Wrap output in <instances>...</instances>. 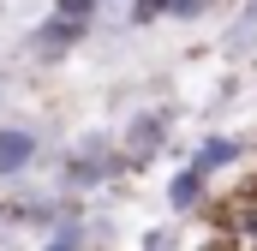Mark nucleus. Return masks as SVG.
Listing matches in <instances>:
<instances>
[{
    "instance_id": "nucleus-2",
    "label": "nucleus",
    "mask_w": 257,
    "mask_h": 251,
    "mask_svg": "<svg viewBox=\"0 0 257 251\" xmlns=\"http://www.w3.org/2000/svg\"><path fill=\"white\" fill-rule=\"evenodd\" d=\"M203 180H209L203 168H180V174L168 180V209H174V215H186V209H197V203H203V191H209Z\"/></svg>"
},
{
    "instance_id": "nucleus-3",
    "label": "nucleus",
    "mask_w": 257,
    "mask_h": 251,
    "mask_svg": "<svg viewBox=\"0 0 257 251\" xmlns=\"http://www.w3.org/2000/svg\"><path fill=\"white\" fill-rule=\"evenodd\" d=\"M239 138H227V132H215V138H203L197 144V156H192V168H203V174H221V168H233L239 162Z\"/></svg>"
},
{
    "instance_id": "nucleus-10",
    "label": "nucleus",
    "mask_w": 257,
    "mask_h": 251,
    "mask_svg": "<svg viewBox=\"0 0 257 251\" xmlns=\"http://www.w3.org/2000/svg\"><path fill=\"white\" fill-rule=\"evenodd\" d=\"M245 239H257V209H251V215H245Z\"/></svg>"
},
{
    "instance_id": "nucleus-7",
    "label": "nucleus",
    "mask_w": 257,
    "mask_h": 251,
    "mask_svg": "<svg viewBox=\"0 0 257 251\" xmlns=\"http://www.w3.org/2000/svg\"><path fill=\"white\" fill-rule=\"evenodd\" d=\"M203 6H209V0H174V18H197Z\"/></svg>"
},
{
    "instance_id": "nucleus-9",
    "label": "nucleus",
    "mask_w": 257,
    "mask_h": 251,
    "mask_svg": "<svg viewBox=\"0 0 257 251\" xmlns=\"http://www.w3.org/2000/svg\"><path fill=\"white\" fill-rule=\"evenodd\" d=\"M162 239H168V233H150V239H144V251H162Z\"/></svg>"
},
{
    "instance_id": "nucleus-6",
    "label": "nucleus",
    "mask_w": 257,
    "mask_h": 251,
    "mask_svg": "<svg viewBox=\"0 0 257 251\" xmlns=\"http://www.w3.org/2000/svg\"><path fill=\"white\" fill-rule=\"evenodd\" d=\"M42 251H78V227H72V221H66V227H54V239H48Z\"/></svg>"
},
{
    "instance_id": "nucleus-8",
    "label": "nucleus",
    "mask_w": 257,
    "mask_h": 251,
    "mask_svg": "<svg viewBox=\"0 0 257 251\" xmlns=\"http://www.w3.org/2000/svg\"><path fill=\"white\" fill-rule=\"evenodd\" d=\"M197 251H239V245H233V233H215V239H203Z\"/></svg>"
},
{
    "instance_id": "nucleus-4",
    "label": "nucleus",
    "mask_w": 257,
    "mask_h": 251,
    "mask_svg": "<svg viewBox=\"0 0 257 251\" xmlns=\"http://www.w3.org/2000/svg\"><path fill=\"white\" fill-rule=\"evenodd\" d=\"M96 6H102V0H54V12H60V18H72L78 30L90 24V12H96Z\"/></svg>"
},
{
    "instance_id": "nucleus-5",
    "label": "nucleus",
    "mask_w": 257,
    "mask_h": 251,
    "mask_svg": "<svg viewBox=\"0 0 257 251\" xmlns=\"http://www.w3.org/2000/svg\"><path fill=\"white\" fill-rule=\"evenodd\" d=\"M162 12H174V0H132V18H138V24H150V18H162Z\"/></svg>"
},
{
    "instance_id": "nucleus-1",
    "label": "nucleus",
    "mask_w": 257,
    "mask_h": 251,
    "mask_svg": "<svg viewBox=\"0 0 257 251\" xmlns=\"http://www.w3.org/2000/svg\"><path fill=\"white\" fill-rule=\"evenodd\" d=\"M30 162H36V138H30V132H12V126H0V180L24 174Z\"/></svg>"
}]
</instances>
